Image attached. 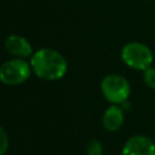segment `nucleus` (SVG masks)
I'll return each mask as SVG.
<instances>
[{
  "label": "nucleus",
  "instance_id": "f03ea898",
  "mask_svg": "<svg viewBox=\"0 0 155 155\" xmlns=\"http://www.w3.org/2000/svg\"><path fill=\"white\" fill-rule=\"evenodd\" d=\"M120 57L127 67L140 71H144L147 68L151 67L154 62V53L150 47L137 41H131L124 45Z\"/></svg>",
  "mask_w": 155,
  "mask_h": 155
},
{
  "label": "nucleus",
  "instance_id": "7ed1b4c3",
  "mask_svg": "<svg viewBox=\"0 0 155 155\" xmlns=\"http://www.w3.org/2000/svg\"><path fill=\"white\" fill-rule=\"evenodd\" d=\"M101 92L110 104L121 105L127 102L131 93V86L124 76L109 74L101 81Z\"/></svg>",
  "mask_w": 155,
  "mask_h": 155
},
{
  "label": "nucleus",
  "instance_id": "39448f33",
  "mask_svg": "<svg viewBox=\"0 0 155 155\" xmlns=\"http://www.w3.org/2000/svg\"><path fill=\"white\" fill-rule=\"evenodd\" d=\"M121 155H155V143L143 134L132 136L125 142Z\"/></svg>",
  "mask_w": 155,
  "mask_h": 155
},
{
  "label": "nucleus",
  "instance_id": "20e7f679",
  "mask_svg": "<svg viewBox=\"0 0 155 155\" xmlns=\"http://www.w3.org/2000/svg\"><path fill=\"white\" fill-rule=\"evenodd\" d=\"M33 70L30 63L24 58H12L6 61L0 68V80L7 86H17L25 82Z\"/></svg>",
  "mask_w": 155,
  "mask_h": 155
},
{
  "label": "nucleus",
  "instance_id": "9d476101",
  "mask_svg": "<svg viewBox=\"0 0 155 155\" xmlns=\"http://www.w3.org/2000/svg\"><path fill=\"white\" fill-rule=\"evenodd\" d=\"M0 139H1V145H0V155H5L7 147H8V138L6 134V131L4 128H0Z\"/></svg>",
  "mask_w": 155,
  "mask_h": 155
},
{
  "label": "nucleus",
  "instance_id": "1a4fd4ad",
  "mask_svg": "<svg viewBox=\"0 0 155 155\" xmlns=\"http://www.w3.org/2000/svg\"><path fill=\"white\" fill-rule=\"evenodd\" d=\"M143 80L149 88L155 90V67L154 65L147 68L143 71Z\"/></svg>",
  "mask_w": 155,
  "mask_h": 155
},
{
  "label": "nucleus",
  "instance_id": "6e6552de",
  "mask_svg": "<svg viewBox=\"0 0 155 155\" xmlns=\"http://www.w3.org/2000/svg\"><path fill=\"white\" fill-rule=\"evenodd\" d=\"M87 155H103V145L98 139H91L86 145Z\"/></svg>",
  "mask_w": 155,
  "mask_h": 155
},
{
  "label": "nucleus",
  "instance_id": "423d86ee",
  "mask_svg": "<svg viewBox=\"0 0 155 155\" xmlns=\"http://www.w3.org/2000/svg\"><path fill=\"white\" fill-rule=\"evenodd\" d=\"M6 51L16 58H29L33 56V46L22 35L11 34L5 40Z\"/></svg>",
  "mask_w": 155,
  "mask_h": 155
},
{
  "label": "nucleus",
  "instance_id": "f257e3e1",
  "mask_svg": "<svg viewBox=\"0 0 155 155\" xmlns=\"http://www.w3.org/2000/svg\"><path fill=\"white\" fill-rule=\"evenodd\" d=\"M29 63L33 73L45 81L61 80L68 70V62L64 56L50 47H42L35 51Z\"/></svg>",
  "mask_w": 155,
  "mask_h": 155
},
{
  "label": "nucleus",
  "instance_id": "0eeeda50",
  "mask_svg": "<svg viewBox=\"0 0 155 155\" xmlns=\"http://www.w3.org/2000/svg\"><path fill=\"white\" fill-rule=\"evenodd\" d=\"M125 121V114L120 105L111 104L108 107L102 116V125L108 132H116L121 128Z\"/></svg>",
  "mask_w": 155,
  "mask_h": 155
}]
</instances>
